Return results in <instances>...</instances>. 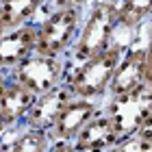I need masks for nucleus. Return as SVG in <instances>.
<instances>
[{"label":"nucleus","mask_w":152,"mask_h":152,"mask_svg":"<svg viewBox=\"0 0 152 152\" xmlns=\"http://www.w3.org/2000/svg\"><path fill=\"white\" fill-rule=\"evenodd\" d=\"M70 72L65 59H52V57H41L33 54L26 61H22L15 70L11 72V80L24 85L28 91L35 96H41L50 89L63 85Z\"/></svg>","instance_id":"39448f33"},{"label":"nucleus","mask_w":152,"mask_h":152,"mask_svg":"<svg viewBox=\"0 0 152 152\" xmlns=\"http://www.w3.org/2000/svg\"><path fill=\"white\" fill-rule=\"evenodd\" d=\"M126 48H128L126 44L115 41L113 46H109L98 57L87 59L83 63H74L65 78V85L72 91L74 98L104 102V98L109 96L113 74L117 70V63H120Z\"/></svg>","instance_id":"f03ea898"},{"label":"nucleus","mask_w":152,"mask_h":152,"mask_svg":"<svg viewBox=\"0 0 152 152\" xmlns=\"http://www.w3.org/2000/svg\"><path fill=\"white\" fill-rule=\"evenodd\" d=\"M111 152H152V143L143 141L137 135H130V137H122V141Z\"/></svg>","instance_id":"2eb2a0df"},{"label":"nucleus","mask_w":152,"mask_h":152,"mask_svg":"<svg viewBox=\"0 0 152 152\" xmlns=\"http://www.w3.org/2000/svg\"><path fill=\"white\" fill-rule=\"evenodd\" d=\"M9 85H11V74L0 70V100H2V96H4V91H7Z\"/></svg>","instance_id":"aec40b11"},{"label":"nucleus","mask_w":152,"mask_h":152,"mask_svg":"<svg viewBox=\"0 0 152 152\" xmlns=\"http://www.w3.org/2000/svg\"><path fill=\"white\" fill-rule=\"evenodd\" d=\"M85 11L78 9H50L44 20L37 22L35 54L52 59H65L78 39Z\"/></svg>","instance_id":"7ed1b4c3"},{"label":"nucleus","mask_w":152,"mask_h":152,"mask_svg":"<svg viewBox=\"0 0 152 152\" xmlns=\"http://www.w3.org/2000/svg\"><path fill=\"white\" fill-rule=\"evenodd\" d=\"M52 9H78V11H87L89 0H50Z\"/></svg>","instance_id":"dca6fc26"},{"label":"nucleus","mask_w":152,"mask_h":152,"mask_svg":"<svg viewBox=\"0 0 152 152\" xmlns=\"http://www.w3.org/2000/svg\"><path fill=\"white\" fill-rule=\"evenodd\" d=\"M104 113L113 122L120 137L135 135L139 126L146 122V117L152 113V87L146 85L124 96H107Z\"/></svg>","instance_id":"20e7f679"},{"label":"nucleus","mask_w":152,"mask_h":152,"mask_svg":"<svg viewBox=\"0 0 152 152\" xmlns=\"http://www.w3.org/2000/svg\"><path fill=\"white\" fill-rule=\"evenodd\" d=\"M146 85L152 87V37L146 41Z\"/></svg>","instance_id":"f3484780"},{"label":"nucleus","mask_w":152,"mask_h":152,"mask_svg":"<svg viewBox=\"0 0 152 152\" xmlns=\"http://www.w3.org/2000/svg\"><path fill=\"white\" fill-rule=\"evenodd\" d=\"M35 100H37V96L33 91H28V89L24 85H20V83L11 80V85L7 87L2 100H0V120L4 122L7 130L24 128Z\"/></svg>","instance_id":"9b49d317"},{"label":"nucleus","mask_w":152,"mask_h":152,"mask_svg":"<svg viewBox=\"0 0 152 152\" xmlns=\"http://www.w3.org/2000/svg\"><path fill=\"white\" fill-rule=\"evenodd\" d=\"M152 18V0H120V28L133 33Z\"/></svg>","instance_id":"4468645a"},{"label":"nucleus","mask_w":152,"mask_h":152,"mask_svg":"<svg viewBox=\"0 0 152 152\" xmlns=\"http://www.w3.org/2000/svg\"><path fill=\"white\" fill-rule=\"evenodd\" d=\"M4 31H7V26H4V22H2V18H0V37L4 35Z\"/></svg>","instance_id":"5701e85b"},{"label":"nucleus","mask_w":152,"mask_h":152,"mask_svg":"<svg viewBox=\"0 0 152 152\" xmlns=\"http://www.w3.org/2000/svg\"><path fill=\"white\" fill-rule=\"evenodd\" d=\"M0 2H4V0H0Z\"/></svg>","instance_id":"b1692460"},{"label":"nucleus","mask_w":152,"mask_h":152,"mask_svg":"<svg viewBox=\"0 0 152 152\" xmlns=\"http://www.w3.org/2000/svg\"><path fill=\"white\" fill-rule=\"evenodd\" d=\"M44 4L46 0H4L0 2V18L7 28H18L35 22V15Z\"/></svg>","instance_id":"ddd939ff"},{"label":"nucleus","mask_w":152,"mask_h":152,"mask_svg":"<svg viewBox=\"0 0 152 152\" xmlns=\"http://www.w3.org/2000/svg\"><path fill=\"white\" fill-rule=\"evenodd\" d=\"M7 133H9V130H7V126H4V122L0 120V141L4 139V135H7Z\"/></svg>","instance_id":"412c9836"},{"label":"nucleus","mask_w":152,"mask_h":152,"mask_svg":"<svg viewBox=\"0 0 152 152\" xmlns=\"http://www.w3.org/2000/svg\"><path fill=\"white\" fill-rule=\"evenodd\" d=\"M37 46V22L18 26V28H7L0 37V70L13 72L15 67L35 54Z\"/></svg>","instance_id":"6e6552de"},{"label":"nucleus","mask_w":152,"mask_h":152,"mask_svg":"<svg viewBox=\"0 0 152 152\" xmlns=\"http://www.w3.org/2000/svg\"><path fill=\"white\" fill-rule=\"evenodd\" d=\"M72 98L74 96H72L70 89H67L65 83L50 89V91H46V94H41V96H37V100H35V104H33L31 113H28V120H26L24 126L50 133L54 122L59 120V115L63 113V109L70 104Z\"/></svg>","instance_id":"1a4fd4ad"},{"label":"nucleus","mask_w":152,"mask_h":152,"mask_svg":"<svg viewBox=\"0 0 152 152\" xmlns=\"http://www.w3.org/2000/svg\"><path fill=\"white\" fill-rule=\"evenodd\" d=\"M117 28H120V0H94L85 11L78 39L72 48V63L94 59L109 46H113Z\"/></svg>","instance_id":"f257e3e1"},{"label":"nucleus","mask_w":152,"mask_h":152,"mask_svg":"<svg viewBox=\"0 0 152 152\" xmlns=\"http://www.w3.org/2000/svg\"><path fill=\"white\" fill-rule=\"evenodd\" d=\"M48 152H80V150L74 146V141H52Z\"/></svg>","instance_id":"6ab92c4d"},{"label":"nucleus","mask_w":152,"mask_h":152,"mask_svg":"<svg viewBox=\"0 0 152 152\" xmlns=\"http://www.w3.org/2000/svg\"><path fill=\"white\" fill-rule=\"evenodd\" d=\"M146 28H148V37H152V18L148 20V24H146Z\"/></svg>","instance_id":"4be33fe9"},{"label":"nucleus","mask_w":152,"mask_h":152,"mask_svg":"<svg viewBox=\"0 0 152 152\" xmlns=\"http://www.w3.org/2000/svg\"><path fill=\"white\" fill-rule=\"evenodd\" d=\"M137 137H141L143 141H148V143H152V113L146 117V122L139 126V130L135 133Z\"/></svg>","instance_id":"a211bd4d"},{"label":"nucleus","mask_w":152,"mask_h":152,"mask_svg":"<svg viewBox=\"0 0 152 152\" xmlns=\"http://www.w3.org/2000/svg\"><path fill=\"white\" fill-rule=\"evenodd\" d=\"M146 87V44L128 46L113 74L109 96H124Z\"/></svg>","instance_id":"0eeeda50"},{"label":"nucleus","mask_w":152,"mask_h":152,"mask_svg":"<svg viewBox=\"0 0 152 152\" xmlns=\"http://www.w3.org/2000/svg\"><path fill=\"white\" fill-rule=\"evenodd\" d=\"M102 107H104V102L98 100L72 98L50 130L52 141H74L80 135V130L102 111Z\"/></svg>","instance_id":"423d86ee"},{"label":"nucleus","mask_w":152,"mask_h":152,"mask_svg":"<svg viewBox=\"0 0 152 152\" xmlns=\"http://www.w3.org/2000/svg\"><path fill=\"white\" fill-rule=\"evenodd\" d=\"M52 146V137L46 130L18 128L9 130L0 141V152H48Z\"/></svg>","instance_id":"f8f14e48"},{"label":"nucleus","mask_w":152,"mask_h":152,"mask_svg":"<svg viewBox=\"0 0 152 152\" xmlns=\"http://www.w3.org/2000/svg\"><path fill=\"white\" fill-rule=\"evenodd\" d=\"M120 141H122L120 133L115 130L113 122L109 120V115L104 113V107H102V111L74 139V146L80 152H111Z\"/></svg>","instance_id":"9d476101"}]
</instances>
